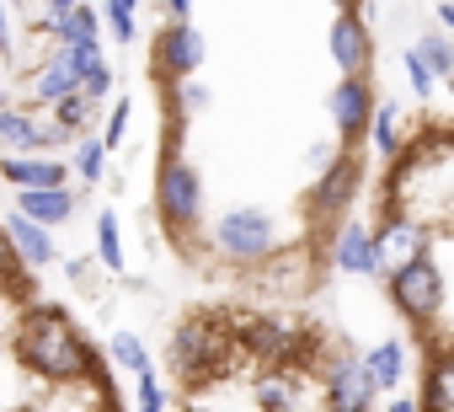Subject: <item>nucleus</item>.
I'll return each instance as SVG.
<instances>
[{"label": "nucleus", "mask_w": 454, "mask_h": 412, "mask_svg": "<svg viewBox=\"0 0 454 412\" xmlns=\"http://www.w3.org/2000/svg\"><path fill=\"white\" fill-rule=\"evenodd\" d=\"M22 359H27L38 375H49V380H75V375L91 369L86 337H81L59 311H38V316L22 321Z\"/></svg>", "instance_id": "f257e3e1"}, {"label": "nucleus", "mask_w": 454, "mask_h": 412, "mask_svg": "<svg viewBox=\"0 0 454 412\" xmlns=\"http://www.w3.org/2000/svg\"><path fill=\"white\" fill-rule=\"evenodd\" d=\"M214 236H219V252H231L241 263H257V258L273 252V220L262 210H231V215L219 220Z\"/></svg>", "instance_id": "f03ea898"}, {"label": "nucleus", "mask_w": 454, "mask_h": 412, "mask_svg": "<svg viewBox=\"0 0 454 412\" xmlns=\"http://www.w3.org/2000/svg\"><path fill=\"white\" fill-rule=\"evenodd\" d=\"M155 198H160V210H166V220H171V226L198 220V210H203L198 171H192L187 161H166V166H160V187H155Z\"/></svg>", "instance_id": "7ed1b4c3"}, {"label": "nucleus", "mask_w": 454, "mask_h": 412, "mask_svg": "<svg viewBox=\"0 0 454 412\" xmlns=\"http://www.w3.org/2000/svg\"><path fill=\"white\" fill-rule=\"evenodd\" d=\"M390 295H395V305H401L411 321H427V316L443 305V279H438L433 263H417V268H406V273L390 279Z\"/></svg>", "instance_id": "20e7f679"}, {"label": "nucleus", "mask_w": 454, "mask_h": 412, "mask_svg": "<svg viewBox=\"0 0 454 412\" xmlns=\"http://www.w3.org/2000/svg\"><path fill=\"white\" fill-rule=\"evenodd\" d=\"M374 247H380V268H390V273H406V268H417V263H427L422 258V231L411 226V220H390L380 236H374Z\"/></svg>", "instance_id": "39448f33"}, {"label": "nucleus", "mask_w": 454, "mask_h": 412, "mask_svg": "<svg viewBox=\"0 0 454 412\" xmlns=\"http://www.w3.org/2000/svg\"><path fill=\"white\" fill-rule=\"evenodd\" d=\"M369 396H374V375L364 369V359H342L332 369V407L337 412H369Z\"/></svg>", "instance_id": "423d86ee"}, {"label": "nucleus", "mask_w": 454, "mask_h": 412, "mask_svg": "<svg viewBox=\"0 0 454 412\" xmlns=\"http://www.w3.org/2000/svg\"><path fill=\"white\" fill-rule=\"evenodd\" d=\"M6 182H17L22 193H49V187H65V166L49 161V155H12L6 166Z\"/></svg>", "instance_id": "0eeeda50"}, {"label": "nucleus", "mask_w": 454, "mask_h": 412, "mask_svg": "<svg viewBox=\"0 0 454 412\" xmlns=\"http://www.w3.org/2000/svg\"><path fill=\"white\" fill-rule=\"evenodd\" d=\"M43 17L59 28L65 49H91V44H97V12H91V6H65V0H54Z\"/></svg>", "instance_id": "6e6552de"}, {"label": "nucleus", "mask_w": 454, "mask_h": 412, "mask_svg": "<svg viewBox=\"0 0 454 412\" xmlns=\"http://www.w3.org/2000/svg\"><path fill=\"white\" fill-rule=\"evenodd\" d=\"M332 59H337L348 75H358V70H364V59H369V38H364V28H358V17H353V12H342V17H337V28H332Z\"/></svg>", "instance_id": "1a4fd4ad"}, {"label": "nucleus", "mask_w": 454, "mask_h": 412, "mask_svg": "<svg viewBox=\"0 0 454 412\" xmlns=\"http://www.w3.org/2000/svg\"><path fill=\"white\" fill-rule=\"evenodd\" d=\"M33 91H38V102H54V107L70 102V97H81V70H75V59L59 49V59L38 70V86H33Z\"/></svg>", "instance_id": "9d476101"}, {"label": "nucleus", "mask_w": 454, "mask_h": 412, "mask_svg": "<svg viewBox=\"0 0 454 412\" xmlns=\"http://www.w3.org/2000/svg\"><path fill=\"white\" fill-rule=\"evenodd\" d=\"M337 268L342 273H374L380 268V247H374V236L364 226H348L337 236Z\"/></svg>", "instance_id": "9b49d317"}, {"label": "nucleus", "mask_w": 454, "mask_h": 412, "mask_svg": "<svg viewBox=\"0 0 454 412\" xmlns=\"http://www.w3.org/2000/svg\"><path fill=\"white\" fill-rule=\"evenodd\" d=\"M332 118H337V129H342V134H358V129L369 123V97H364V81H342V86L332 91Z\"/></svg>", "instance_id": "f8f14e48"}, {"label": "nucleus", "mask_w": 454, "mask_h": 412, "mask_svg": "<svg viewBox=\"0 0 454 412\" xmlns=\"http://www.w3.org/2000/svg\"><path fill=\"white\" fill-rule=\"evenodd\" d=\"M17 215H22V220H33V226H59V220H70V193H65V187H49V193H22Z\"/></svg>", "instance_id": "ddd939ff"}, {"label": "nucleus", "mask_w": 454, "mask_h": 412, "mask_svg": "<svg viewBox=\"0 0 454 412\" xmlns=\"http://www.w3.org/2000/svg\"><path fill=\"white\" fill-rule=\"evenodd\" d=\"M198 59H203V38H198L192 28H171V33H166V70L192 75Z\"/></svg>", "instance_id": "4468645a"}, {"label": "nucleus", "mask_w": 454, "mask_h": 412, "mask_svg": "<svg viewBox=\"0 0 454 412\" xmlns=\"http://www.w3.org/2000/svg\"><path fill=\"white\" fill-rule=\"evenodd\" d=\"M6 236H12V247H17L27 263H49V258H54V242H49V231H43V226H33V220H22V215L12 220V231H6Z\"/></svg>", "instance_id": "2eb2a0df"}, {"label": "nucleus", "mask_w": 454, "mask_h": 412, "mask_svg": "<svg viewBox=\"0 0 454 412\" xmlns=\"http://www.w3.org/2000/svg\"><path fill=\"white\" fill-rule=\"evenodd\" d=\"M427 407L433 412H454V353H443L427 369Z\"/></svg>", "instance_id": "dca6fc26"}, {"label": "nucleus", "mask_w": 454, "mask_h": 412, "mask_svg": "<svg viewBox=\"0 0 454 412\" xmlns=\"http://www.w3.org/2000/svg\"><path fill=\"white\" fill-rule=\"evenodd\" d=\"M0 139H6V145H17V150H38L49 134L27 118V113H0Z\"/></svg>", "instance_id": "f3484780"}, {"label": "nucleus", "mask_w": 454, "mask_h": 412, "mask_svg": "<svg viewBox=\"0 0 454 412\" xmlns=\"http://www.w3.org/2000/svg\"><path fill=\"white\" fill-rule=\"evenodd\" d=\"M364 369L374 375V385H395L401 380V348L395 343H380L374 353H364Z\"/></svg>", "instance_id": "a211bd4d"}, {"label": "nucleus", "mask_w": 454, "mask_h": 412, "mask_svg": "<svg viewBox=\"0 0 454 412\" xmlns=\"http://www.w3.org/2000/svg\"><path fill=\"white\" fill-rule=\"evenodd\" d=\"M97 258H102L113 273L123 268V247H118V220H113V210L97 215Z\"/></svg>", "instance_id": "6ab92c4d"}, {"label": "nucleus", "mask_w": 454, "mask_h": 412, "mask_svg": "<svg viewBox=\"0 0 454 412\" xmlns=\"http://www.w3.org/2000/svg\"><path fill=\"white\" fill-rule=\"evenodd\" d=\"M417 54H422V65H427L438 81H449V75H454V44H449V38H422V49H417Z\"/></svg>", "instance_id": "aec40b11"}, {"label": "nucleus", "mask_w": 454, "mask_h": 412, "mask_svg": "<svg viewBox=\"0 0 454 412\" xmlns=\"http://www.w3.org/2000/svg\"><path fill=\"white\" fill-rule=\"evenodd\" d=\"M113 359H118V364H129V369H139V375H150V353L139 348V337H134V332H118Z\"/></svg>", "instance_id": "412c9836"}, {"label": "nucleus", "mask_w": 454, "mask_h": 412, "mask_svg": "<svg viewBox=\"0 0 454 412\" xmlns=\"http://www.w3.org/2000/svg\"><path fill=\"white\" fill-rule=\"evenodd\" d=\"M348 187H353V166H348V161H337V166H332V182L321 187V210H337V203L348 198Z\"/></svg>", "instance_id": "4be33fe9"}, {"label": "nucleus", "mask_w": 454, "mask_h": 412, "mask_svg": "<svg viewBox=\"0 0 454 412\" xmlns=\"http://www.w3.org/2000/svg\"><path fill=\"white\" fill-rule=\"evenodd\" d=\"M395 123H401V113H395V107H380V113H374V145H380L385 155L401 145V129H395Z\"/></svg>", "instance_id": "5701e85b"}, {"label": "nucleus", "mask_w": 454, "mask_h": 412, "mask_svg": "<svg viewBox=\"0 0 454 412\" xmlns=\"http://www.w3.org/2000/svg\"><path fill=\"white\" fill-rule=\"evenodd\" d=\"M102 155H107V145H102V139H86V145H81V161H75V166H81V177H86V182H97V177H102Z\"/></svg>", "instance_id": "b1692460"}, {"label": "nucleus", "mask_w": 454, "mask_h": 412, "mask_svg": "<svg viewBox=\"0 0 454 412\" xmlns=\"http://www.w3.org/2000/svg\"><path fill=\"white\" fill-rule=\"evenodd\" d=\"M107 22H113V33L129 44L134 38V6H123V0H113V6H107Z\"/></svg>", "instance_id": "393cba45"}, {"label": "nucleus", "mask_w": 454, "mask_h": 412, "mask_svg": "<svg viewBox=\"0 0 454 412\" xmlns=\"http://www.w3.org/2000/svg\"><path fill=\"white\" fill-rule=\"evenodd\" d=\"M406 75H411V86H417V91H422V97H427V91H433V81H438V75H433V70H427V65H422V54H417V49H411V54H406Z\"/></svg>", "instance_id": "a878e982"}, {"label": "nucleus", "mask_w": 454, "mask_h": 412, "mask_svg": "<svg viewBox=\"0 0 454 412\" xmlns=\"http://www.w3.org/2000/svg\"><path fill=\"white\" fill-rule=\"evenodd\" d=\"M86 107H91V97H70V102H59V134H65V129H81Z\"/></svg>", "instance_id": "bb28decb"}, {"label": "nucleus", "mask_w": 454, "mask_h": 412, "mask_svg": "<svg viewBox=\"0 0 454 412\" xmlns=\"http://www.w3.org/2000/svg\"><path fill=\"white\" fill-rule=\"evenodd\" d=\"M139 412H160V380L139 375Z\"/></svg>", "instance_id": "cd10ccee"}, {"label": "nucleus", "mask_w": 454, "mask_h": 412, "mask_svg": "<svg viewBox=\"0 0 454 412\" xmlns=\"http://www.w3.org/2000/svg\"><path fill=\"white\" fill-rule=\"evenodd\" d=\"M123 123H129V102H118V107H113V123H107V139H102L107 150H113V145L123 139Z\"/></svg>", "instance_id": "c85d7f7f"}, {"label": "nucleus", "mask_w": 454, "mask_h": 412, "mask_svg": "<svg viewBox=\"0 0 454 412\" xmlns=\"http://www.w3.org/2000/svg\"><path fill=\"white\" fill-rule=\"evenodd\" d=\"M12 263H17V247H12V236H6V231H0V273H6Z\"/></svg>", "instance_id": "c756f323"}, {"label": "nucleus", "mask_w": 454, "mask_h": 412, "mask_svg": "<svg viewBox=\"0 0 454 412\" xmlns=\"http://www.w3.org/2000/svg\"><path fill=\"white\" fill-rule=\"evenodd\" d=\"M0 49H12V38H6V6H0Z\"/></svg>", "instance_id": "7c9ffc66"}, {"label": "nucleus", "mask_w": 454, "mask_h": 412, "mask_svg": "<svg viewBox=\"0 0 454 412\" xmlns=\"http://www.w3.org/2000/svg\"><path fill=\"white\" fill-rule=\"evenodd\" d=\"M390 412H417V401H390Z\"/></svg>", "instance_id": "2f4dec72"}, {"label": "nucleus", "mask_w": 454, "mask_h": 412, "mask_svg": "<svg viewBox=\"0 0 454 412\" xmlns=\"http://www.w3.org/2000/svg\"><path fill=\"white\" fill-rule=\"evenodd\" d=\"M0 113H6V97H0Z\"/></svg>", "instance_id": "473e14b6"}]
</instances>
